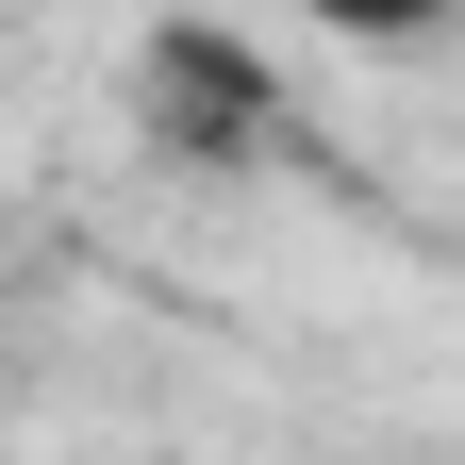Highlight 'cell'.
<instances>
[{"label": "cell", "instance_id": "obj_1", "mask_svg": "<svg viewBox=\"0 0 465 465\" xmlns=\"http://www.w3.org/2000/svg\"><path fill=\"white\" fill-rule=\"evenodd\" d=\"M134 150L183 166V183H250V166L300 150V84H282V50L250 17H216V0H183V17L134 34Z\"/></svg>", "mask_w": 465, "mask_h": 465}, {"label": "cell", "instance_id": "obj_2", "mask_svg": "<svg viewBox=\"0 0 465 465\" xmlns=\"http://www.w3.org/2000/svg\"><path fill=\"white\" fill-rule=\"evenodd\" d=\"M266 17H300V34H332V50H432L465 0H266Z\"/></svg>", "mask_w": 465, "mask_h": 465}]
</instances>
